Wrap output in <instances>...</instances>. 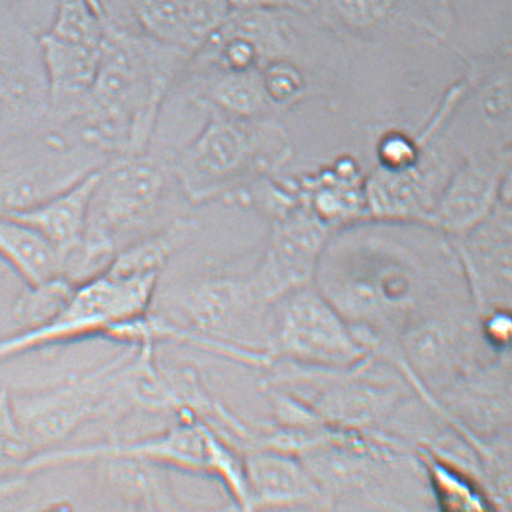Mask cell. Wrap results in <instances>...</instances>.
Listing matches in <instances>:
<instances>
[{
  "label": "cell",
  "mask_w": 512,
  "mask_h": 512,
  "mask_svg": "<svg viewBox=\"0 0 512 512\" xmlns=\"http://www.w3.org/2000/svg\"><path fill=\"white\" fill-rule=\"evenodd\" d=\"M88 2H91L94 5V7H96L97 9H99L100 11H103V13L108 15V11H107V9H105L103 0H88Z\"/></svg>",
  "instance_id": "21"
},
{
  "label": "cell",
  "mask_w": 512,
  "mask_h": 512,
  "mask_svg": "<svg viewBox=\"0 0 512 512\" xmlns=\"http://www.w3.org/2000/svg\"><path fill=\"white\" fill-rule=\"evenodd\" d=\"M199 422L204 435L205 476L219 481L220 485L225 487L229 497L235 504L240 505V508H249L251 499L245 463L240 462L233 445L204 422Z\"/></svg>",
  "instance_id": "16"
},
{
  "label": "cell",
  "mask_w": 512,
  "mask_h": 512,
  "mask_svg": "<svg viewBox=\"0 0 512 512\" xmlns=\"http://www.w3.org/2000/svg\"><path fill=\"white\" fill-rule=\"evenodd\" d=\"M0 258L26 285L64 278L63 258L43 235L20 220L0 215Z\"/></svg>",
  "instance_id": "10"
},
{
  "label": "cell",
  "mask_w": 512,
  "mask_h": 512,
  "mask_svg": "<svg viewBox=\"0 0 512 512\" xmlns=\"http://www.w3.org/2000/svg\"><path fill=\"white\" fill-rule=\"evenodd\" d=\"M229 0H191L180 40V49L193 56L232 13Z\"/></svg>",
  "instance_id": "18"
},
{
  "label": "cell",
  "mask_w": 512,
  "mask_h": 512,
  "mask_svg": "<svg viewBox=\"0 0 512 512\" xmlns=\"http://www.w3.org/2000/svg\"><path fill=\"white\" fill-rule=\"evenodd\" d=\"M198 102L205 109L203 126L176 155L170 169L181 192L194 203L227 190L250 156L255 139L252 119L223 114Z\"/></svg>",
  "instance_id": "5"
},
{
  "label": "cell",
  "mask_w": 512,
  "mask_h": 512,
  "mask_svg": "<svg viewBox=\"0 0 512 512\" xmlns=\"http://www.w3.org/2000/svg\"><path fill=\"white\" fill-rule=\"evenodd\" d=\"M233 10H286L314 14L317 0H229Z\"/></svg>",
  "instance_id": "20"
},
{
  "label": "cell",
  "mask_w": 512,
  "mask_h": 512,
  "mask_svg": "<svg viewBox=\"0 0 512 512\" xmlns=\"http://www.w3.org/2000/svg\"><path fill=\"white\" fill-rule=\"evenodd\" d=\"M37 450L23 431L7 387L0 388V493L17 490L28 480L27 468Z\"/></svg>",
  "instance_id": "13"
},
{
  "label": "cell",
  "mask_w": 512,
  "mask_h": 512,
  "mask_svg": "<svg viewBox=\"0 0 512 512\" xmlns=\"http://www.w3.org/2000/svg\"><path fill=\"white\" fill-rule=\"evenodd\" d=\"M10 2L11 0H0V11L7 7V5H9Z\"/></svg>",
  "instance_id": "22"
},
{
  "label": "cell",
  "mask_w": 512,
  "mask_h": 512,
  "mask_svg": "<svg viewBox=\"0 0 512 512\" xmlns=\"http://www.w3.org/2000/svg\"><path fill=\"white\" fill-rule=\"evenodd\" d=\"M264 92L269 104H286L303 90L302 75L291 63L276 60L261 72Z\"/></svg>",
  "instance_id": "19"
},
{
  "label": "cell",
  "mask_w": 512,
  "mask_h": 512,
  "mask_svg": "<svg viewBox=\"0 0 512 512\" xmlns=\"http://www.w3.org/2000/svg\"><path fill=\"white\" fill-rule=\"evenodd\" d=\"M104 456H131L161 464L170 470L205 476V444L202 425L190 415H182L161 433L131 441H113L55 449L35 456L27 468L28 478L46 470L91 463Z\"/></svg>",
  "instance_id": "6"
},
{
  "label": "cell",
  "mask_w": 512,
  "mask_h": 512,
  "mask_svg": "<svg viewBox=\"0 0 512 512\" xmlns=\"http://www.w3.org/2000/svg\"><path fill=\"white\" fill-rule=\"evenodd\" d=\"M251 504H290L313 494L303 470L288 459L256 453L245 462Z\"/></svg>",
  "instance_id": "11"
},
{
  "label": "cell",
  "mask_w": 512,
  "mask_h": 512,
  "mask_svg": "<svg viewBox=\"0 0 512 512\" xmlns=\"http://www.w3.org/2000/svg\"><path fill=\"white\" fill-rule=\"evenodd\" d=\"M191 55L108 17L96 79L66 126L119 156L143 155Z\"/></svg>",
  "instance_id": "1"
},
{
  "label": "cell",
  "mask_w": 512,
  "mask_h": 512,
  "mask_svg": "<svg viewBox=\"0 0 512 512\" xmlns=\"http://www.w3.org/2000/svg\"><path fill=\"white\" fill-rule=\"evenodd\" d=\"M135 347L100 366L70 375L55 386L11 392L17 417L40 453L58 449L82 427L119 413V379Z\"/></svg>",
  "instance_id": "4"
},
{
  "label": "cell",
  "mask_w": 512,
  "mask_h": 512,
  "mask_svg": "<svg viewBox=\"0 0 512 512\" xmlns=\"http://www.w3.org/2000/svg\"><path fill=\"white\" fill-rule=\"evenodd\" d=\"M100 168L29 207L4 214L26 223L43 235L62 256L64 274L84 244L88 209Z\"/></svg>",
  "instance_id": "9"
},
{
  "label": "cell",
  "mask_w": 512,
  "mask_h": 512,
  "mask_svg": "<svg viewBox=\"0 0 512 512\" xmlns=\"http://www.w3.org/2000/svg\"><path fill=\"white\" fill-rule=\"evenodd\" d=\"M190 2L191 0H131L129 13L134 27L141 33L180 49L182 27Z\"/></svg>",
  "instance_id": "17"
},
{
  "label": "cell",
  "mask_w": 512,
  "mask_h": 512,
  "mask_svg": "<svg viewBox=\"0 0 512 512\" xmlns=\"http://www.w3.org/2000/svg\"><path fill=\"white\" fill-rule=\"evenodd\" d=\"M315 13L352 32H372L396 21L413 22L403 0H317Z\"/></svg>",
  "instance_id": "14"
},
{
  "label": "cell",
  "mask_w": 512,
  "mask_h": 512,
  "mask_svg": "<svg viewBox=\"0 0 512 512\" xmlns=\"http://www.w3.org/2000/svg\"><path fill=\"white\" fill-rule=\"evenodd\" d=\"M160 275L121 276L104 272L75 287L50 322L0 338V364L49 347L105 339L119 323L149 313Z\"/></svg>",
  "instance_id": "3"
},
{
  "label": "cell",
  "mask_w": 512,
  "mask_h": 512,
  "mask_svg": "<svg viewBox=\"0 0 512 512\" xmlns=\"http://www.w3.org/2000/svg\"><path fill=\"white\" fill-rule=\"evenodd\" d=\"M246 298L239 281L207 276L181 286L172 297L173 315L163 316L204 338L239 346Z\"/></svg>",
  "instance_id": "7"
},
{
  "label": "cell",
  "mask_w": 512,
  "mask_h": 512,
  "mask_svg": "<svg viewBox=\"0 0 512 512\" xmlns=\"http://www.w3.org/2000/svg\"><path fill=\"white\" fill-rule=\"evenodd\" d=\"M76 286L63 276L27 285L13 306V319L20 331H31L54 319L69 302Z\"/></svg>",
  "instance_id": "15"
},
{
  "label": "cell",
  "mask_w": 512,
  "mask_h": 512,
  "mask_svg": "<svg viewBox=\"0 0 512 512\" xmlns=\"http://www.w3.org/2000/svg\"><path fill=\"white\" fill-rule=\"evenodd\" d=\"M97 484L120 506L131 511L185 510L176 493L172 470L144 458L104 456L94 459Z\"/></svg>",
  "instance_id": "8"
},
{
  "label": "cell",
  "mask_w": 512,
  "mask_h": 512,
  "mask_svg": "<svg viewBox=\"0 0 512 512\" xmlns=\"http://www.w3.org/2000/svg\"><path fill=\"white\" fill-rule=\"evenodd\" d=\"M167 190L166 170L144 153L119 156L100 168L84 244L69 266L72 279L81 284L104 273L120 251L121 240L129 238L131 244L168 225L160 222Z\"/></svg>",
  "instance_id": "2"
},
{
  "label": "cell",
  "mask_w": 512,
  "mask_h": 512,
  "mask_svg": "<svg viewBox=\"0 0 512 512\" xmlns=\"http://www.w3.org/2000/svg\"><path fill=\"white\" fill-rule=\"evenodd\" d=\"M129 2H131V0H129Z\"/></svg>",
  "instance_id": "23"
},
{
  "label": "cell",
  "mask_w": 512,
  "mask_h": 512,
  "mask_svg": "<svg viewBox=\"0 0 512 512\" xmlns=\"http://www.w3.org/2000/svg\"><path fill=\"white\" fill-rule=\"evenodd\" d=\"M192 229L191 221L178 217L123 247L105 272L121 276L161 275L170 258L184 246Z\"/></svg>",
  "instance_id": "12"
}]
</instances>
